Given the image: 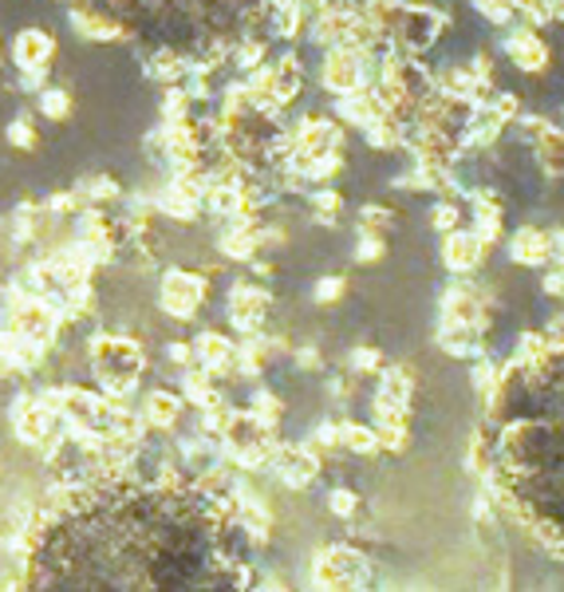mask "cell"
I'll use <instances>...</instances> for the list:
<instances>
[{
  "label": "cell",
  "mask_w": 564,
  "mask_h": 592,
  "mask_svg": "<svg viewBox=\"0 0 564 592\" xmlns=\"http://www.w3.org/2000/svg\"><path fill=\"white\" fill-rule=\"evenodd\" d=\"M506 56L513 60V67H521V72L536 76V72H545L549 67V44L536 36L533 29H509Z\"/></svg>",
  "instance_id": "277c9868"
},
{
  "label": "cell",
  "mask_w": 564,
  "mask_h": 592,
  "mask_svg": "<svg viewBox=\"0 0 564 592\" xmlns=\"http://www.w3.org/2000/svg\"><path fill=\"white\" fill-rule=\"evenodd\" d=\"M9 142L20 151H36V127H32L29 115H20L17 122H9Z\"/></svg>",
  "instance_id": "5bb4252c"
},
{
  "label": "cell",
  "mask_w": 564,
  "mask_h": 592,
  "mask_svg": "<svg viewBox=\"0 0 564 592\" xmlns=\"http://www.w3.org/2000/svg\"><path fill=\"white\" fill-rule=\"evenodd\" d=\"M509 257L518 265H545L549 261V234L536 226H521L509 237Z\"/></svg>",
  "instance_id": "8992f818"
},
{
  "label": "cell",
  "mask_w": 564,
  "mask_h": 592,
  "mask_svg": "<svg viewBox=\"0 0 564 592\" xmlns=\"http://www.w3.org/2000/svg\"><path fill=\"white\" fill-rule=\"evenodd\" d=\"M182 407H186V399H182L178 391L159 387V391L147 395V403H142V419H147V427H154V431H170V427L182 419Z\"/></svg>",
  "instance_id": "5b68a950"
},
{
  "label": "cell",
  "mask_w": 564,
  "mask_h": 592,
  "mask_svg": "<svg viewBox=\"0 0 564 592\" xmlns=\"http://www.w3.org/2000/svg\"><path fill=\"white\" fill-rule=\"evenodd\" d=\"M52 60H56V40H52V32L47 29L17 32V40H12V64H17L20 72H40V76H44L47 67H52Z\"/></svg>",
  "instance_id": "7a4b0ae2"
},
{
  "label": "cell",
  "mask_w": 564,
  "mask_h": 592,
  "mask_svg": "<svg viewBox=\"0 0 564 592\" xmlns=\"http://www.w3.org/2000/svg\"><path fill=\"white\" fill-rule=\"evenodd\" d=\"M339 446H348L351 454H376L379 451L376 427H359L351 419H344L339 423Z\"/></svg>",
  "instance_id": "ba28073f"
},
{
  "label": "cell",
  "mask_w": 564,
  "mask_h": 592,
  "mask_svg": "<svg viewBox=\"0 0 564 592\" xmlns=\"http://www.w3.org/2000/svg\"><path fill=\"white\" fill-rule=\"evenodd\" d=\"M431 222H434V229L451 234V229L462 226V206L454 202V197H443V202H438V206L431 209Z\"/></svg>",
  "instance_id": "8fae6325"
},
{
  "label": "cell",
  "mask_w": 564,
  "mask_h": 592,
  "mask_svg": "<svg viewBox=\"0 0 564 592\" xmlns=\"http://www.w3.org/2000/svg\"><path fill=\"white\" fill-rule=\"evenodd\" d=\"M0 292H4V284H0Z\"/></svg>",
  "instance_id": "e0dca14e"
},
{
  "label": "cell",
  "mask_w": 564,
  "mask_h": 592,
  "mask_svg": "<svg viewBox=\"0 0 564 592\" xmlns=\"http://www.w3.org/2000/svg\"><path fill=\"white\" fill-rule=\"evenodd\" d=\"M391 226H395V214H391L387 206H364V209H359V234L387 237V234H391Z\"/></svg>",
  "instance_id": "30bf717a"
},
{
  "label": "cell",
  "mask_w": 564,
  "mask_h": 592,
  "mask_svg": "<svg viewBox=\"0 0 564 592\" xmlns=\"http://www.w3.org/2000/svg\"><path fill=\"white\" fill-rule=\"evenodd\" d=\"M486 249L489 245L481 241L474 229H451L446 234V241H443V261H446V269H454V273H474L481 261H486Z\"/></svg>",
  "instance_id": "3957f363"
},
{
  "label": "cell",
  "mask_w": 564,
  "mask_h": 592,
  "mask_svg": "<svg viewBox=\"0 0 564 592\" xmlns=\"http://www.w3.org/2000/svg\"><path fill=\"white\" fill-rule=\"evenodd\" d=\"M351 367H356V372H379V352L359 348L356 356H351Z\"/></svg>",
  "instance_id": "2e32d148"
},
{
  "label": "cell",
  "mask_w": 564,
  "mask_h": 592,
  "mask_svg": "<svg viewBox=\"0 0 564 592\" xmlns=\"http://www.w3.org/2000/svg\"><path fill=\"white\" fill-rule=\"evenodd\" d=\"M162 312L174 320H194L206 304V273H189V269H170L162 277Z\"/></svg>",
  "instance_id": "6da1fadb"
},
{
  "label": "cell",
  "mask_w": 564,
  "mask_h": 592,
  "mask_svg": "<svg viewBox=\"0 0 564 592\" xmlns=\"http://www.w3.org/2000/svg\"><path fill=\"white\" fill-rule=\"evenodd\" d=\"M344 292H348V281H344L339 273H332V277H321V281H316V289H312V301L332 304V301H339Z\"/></svg>",
  "instance_id": "4fadbf2b"
},
{
  "label": "cell",
  "mask_w": 564,
  "mask_h": 592,
  "mask_svg": "<svg viewBox=\"0 0 564 592\" xmlns=\"http://www.w3.org/2000/svg\"><path fill=\"white\" fill-rule=\"evenodd\" d=\"M166 359L189 367V364H194V344H186V340H174V344H166Z\"/></svg>",
  "instance_id": "9a60e30c"
},
{
  "label": "cell",
  "mask_w": 564,
  "mask_h": 592,
  "mask_svg": "<svg viewBox=\"0 0 564 592\" xmlns=\"http://www.w3.org/2000/svg\"><path fill=\"white\" fill-rule=\"evenodd\" d=\"M414 395V379L406 376V372H383V379H379V391H376V403L383 407H406Z\"/></svg>",
  "instance_id": "52a82bcc"
},
{
  "label": "cell",
  "mask_w": 564,
  "mask_h": 592,
  "mask_svg": "<svg viewBox=\"0 0 564 592\" xmlns=\"http://www.w3.org/2000/svg\"><path fill=\"white\" fill-rule=\"evenodd\" d=\"M328 509L336 517H356L359 514V494L351 486H336L328 489Z\"/></svg>",
  "instance_id": "7c38bea8"
},
{
  "label": "cell",
  "mask_w": 564,
  "mask_h": 592,
  "mask_svg": "<svg viewBox=\"0 0 564 592\" xmlns=\"http://www.w3.org/2000/svg\"><path fill=\"white\" fill-rule=\"evenodd\" d=\"M40 115L52 122H64L72 115V95L64 87H40Z\"/></svg>",
  "instance_id": "9c48e42d"
}]
</instances>
